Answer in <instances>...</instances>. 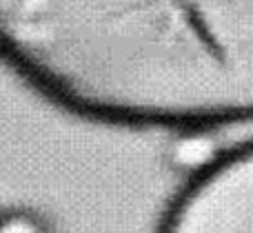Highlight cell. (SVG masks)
Masks as SVG:
<instances>
[{"mask_svg": "<svg viewBox=\"0 0 253 233\" xmlns=\"http://www.w3.org/2000/svg\"><path fill=\"white\" fill-rule=\"evenodd\" d=\"M0 60L107 127L253 122V0H0Z\"/></svg>", "mask_w": 253, "mask_h": 233, "instance_id": "cell-1", "label": "cell"}, {"mask_svg": "<svg viewBox=\"0 0 253 233\" xmlns=\"http://www.w3.org/2000/svg\"><path fill=\"white\" fill-rule=\"evenodd\" d=\"M158 233H253V140L220 151L189 176Z\"/></svg>", "mask_w": 253, "mask_h": 233, "instance_id": "cell-2", "label": "cell"}, {"mask_svg": "<svg viewBox=\"0 0 253 233\" xmlns=\"http://www.w3.org/2000/svg\"><path fill=\"white\" fill-rule=\"evenodd\" d=\"M211 131H178L171 142V164L182 169L187 176H193L220 154L215 142L209 136Z\"/></svg>", "mask_w": 253, "mask_h": 233, "instance_id": "cell-3", "label": "cell"}, {"mask_svg": "<svg viewBox=\"0 0 253 233\" xmlns=\"http://www.w3.org/2000/svg\"><path fill=\"white\" fill-rule=\"evenodd\" d=\"M0 233H51V225L42 213L16 207L0 211Z\"/></svg>", "mask_w": 253, "mask_h": 233, "instance_id": "cell-4", "label": "cell"}]
</instances>
